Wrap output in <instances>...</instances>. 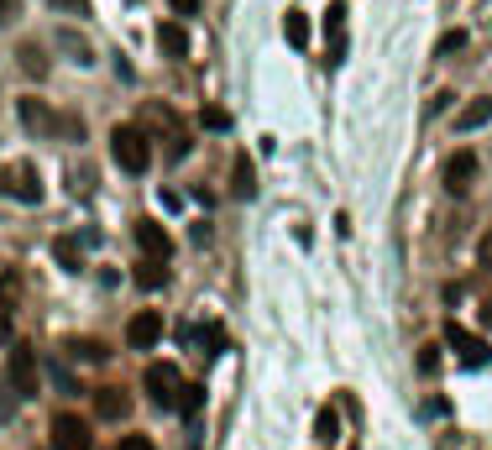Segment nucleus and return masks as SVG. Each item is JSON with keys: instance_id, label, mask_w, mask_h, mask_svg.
Wrapping results in <instances>:
<instances>
[{"instance_id": "nucleus-1", "label": "nucleus", "mask_w": 492, "mask_h": 450, "mask_svg": "<svg viewBox=\"0 0 492 450\" xmlns=\"http://www.w3.org/2000/svg\"><path fill=\"white\" fill-rule=\"evenodd\" d=\"M16 116L27 126L31 137H42V142H84V120L79 116H58L48 100H37V94H22L16 100Z\"/></svg>"}, {"instance_id": "nucleus-2", "label": "nucleus", "mask_w": 492, "mask_h": 450, "mask_svg": "<svg viewBox=\"0 0 492 450\" xmlns=\"http://www.w3.org/2000/svg\"><path fill=\"white\" fill-rule=\"evenodd\" d=\"M110 157L121 163V173H147L153 168V142H147V131L142 126H116L110 131Z\"/></svg>"}, {"instance_id": "nucleus-3", "label": "nucleus", "mask_w": 492, "mask_h": 450, "mask_svg": "<svg viewBox=\"0 0 492 450\" xmlns=\"http://www.w3.org/2000/svg\"><path fill=\"white\" fill-rule=\"evenodd\" d=\"M0 194L16 199V205H42V173H37V163H27V157L5 163L0 168Z\"/></svg>"}, {"instance_id": "nucleus-4", "label": "nucleus", "mask_w": 492, "mask_h": 450, "mask_svg": "<svg viewBox=\"0 0 492 450\" xmlns=\"http://www.w3.org/2000/svg\"><path fill=\"white\" fill-rule=\"evenodd\" d=\"M5 377H11V388L22 393V398H37V393H42V366H37V351H31L27 340L11 346V357H5Z\"/></svg>"}, {"instance_id": "nucleus-5", "label": "nucleus", "mask_w": 492, "mask_h": 450, "mask_svg": "<svg viewBox=\"0 0 492 450\" xmlns=\"http://www.w3.org/2000/svg\"><path fill=\"white\" fill-rule=\"evenodd\" d=\"M142 388H147V398H153L157 409H179V388H184V377H179L173 361H153V366L142 372Z\"/></svg>"}, {"instance_id": "nucleus-6", "label": "nucleus", "mask_w": 492, "mask_h": 450, "mask_svg": "<svg viewBox=\"0 0 492 450\" xmlns=\"http://www.w3.org/2000/svg\"><path fill=\"white\" fill-rule=\"evenodd\" d=\"M48 435H53V450H94L90 424L79 419V414H53Z\"/></svg>"}, {"instance_id": "nucleus-7", "label": "nucleus", "mask_w": 492, "mask_h": 450, "mask_svg": "<svg viewBox=\"0 0 492 450\" xmlns=\"http://www.w3.org/2000/svg\"><path fill=\"white\" fill-rule=\"evenodd\" d=\"M157 340H163V314H157V309H136V314L126 320V346H131V351H153Z\"/></svg>"}, {"instance_id": "nucleus-8", "label": "nucleus", "mask_w": 492, "mask_h": 450, "mask_svg": "<svg viewBox=\"0 0 492 450\" xmlns=\"http://www.w3.org/2000/svg\"><path fill=\"white\" fill-rule=\"evenodd\" d=\"M445 346H451L466 366H482V361H488V340H482V335H471V331H461L456 320L445 325Z\"/></svg>"}, {"instance_id": "nucleus-9", "label": "nucleus", "mask_w": 492, "mask_h": 450, "mask_svg": "<svg viewBox=\"0 0 492 450\" xmlns=\"http://www.w3.org/2000/svg\"><path fill=\"white\" fill-rule=\"evenodd\" d=\"M131 231H136V246H142L147 257H157V262H168V257H173V236H168L157 220H136Z\"/></svg>"}, {"instance_id": "nucleus-10", "label": "nucleus", "mask_w": 492, "mask_h": 450, "mask_svg": "<svg viewBox=\"0 0 492 450\" xmlns=\"http://www.w3.org/2000/svg\"><path fill=\"white\" fill-rule=\"evenodd\" d=\"M471 183H477V152L461 147L451 163H445V189H451V194H466Z\"/></svg>"}, {"instance_id": "nucleus-11", "label": "nucleus", "mask_w": 492, "mask_h": 450, "mask_svg": "<svg viewBox=\"0 0 492 450\" xmlns=\"http://www.w3.org/2000/svg\"><path fill=\"white\" fill-rule=\"evenodd\" d=\"M488 120H492V94H477L471 105H461V110H456V131H482Z\"/></svg>"}, {"instance_id": "nucleus-12", "label": "nucleus", "mask_w": 492, "mask_h": 450, "mask_svg": "<svg viewBox=\"0 0 492 450\" xmlns=\"http://www.w3.org/2000/svg\"><path fill=\"white\" fill-rule=\"evenodd\" d=\"M157 48H163L168 58H189V31H184V22H163V27H157Z\"/></svg>"}, {"instance_id": "nucleus-13", "label": "nucleus", "mask_w": 492, "mask_h": 450, "mask_svg": "<svg viewBox=\"0 0 492 450\" xmlns=\"http://www.w3.org/2000/svg\"><path fill=\"white\" fill-rule=\"evenodd\" d=\"M126 409H131V398L121 388H94V414L100 419H126Z\"/></svg>"}, {"instance_id": "nucleus-14", "label": "nucleus", "mask_w": 492, "mask_h": 450, "mask_svg": "<svg viewBox=\"0 0 492 450\" xmlns=\"http://www.w3.org/2000/svg\"><path fill=\"white\" fill-rule=\"evenodd\" d=\"M53 42H58V48H63L74 63H79V68H90V63H94V48H90V42H84L74 27H58V37H53Z\"/></svg>"}, {"instance_id": "nucleus-15", "label": "nucleus", "mask_w": 492, "mask_h": 450, "mask_svg": "<svg viewBox=\"0 0 492 450\" xmlns=\"http://www.w3.org/2000/svg\"><path fill=\"white\" fill-rule=\"evenodd\" d=\"M231 194H236V199H251V194H257V168H251L246 157H236V168H231Z\"/></svg>"}, {"instance_id": "nucleus-16", "label": "nucleus", "mask_w": 492, "mask_h": 450, "mask_svg": "<svg viewBox=\"0 0 492 450\" xmlns=\"http://www.w3.org/2000/svg\"><path fill=\"white\" fill-rule=\"evenodd\" d=\"M283 37H288V48H309V16L304 11H288V16H283Z\"/></svg>"}, {"instance_id": "nucleus-17", "label": "nucleus", "mask_w": 492, "mask_h": 450, "mask_svg": "<svg viewBox=\"0 0 492 450\" xmlns=\"http://www.w3.org/2000/svg\"><path fill=\"white\" fill-rule=\"evenodd\" d=\"M53 257H58L68 272L84 268V251H79V241H74V236H58V241H53Z\"/></svg>"}, {"instance_id": "nucleus-18", "label": "nucleus", "mask_w": 492, "mask_h": 450, "mask_svg": "<svg viewBox=\"0 0 492 450\" xmlns=\"http://www.w3.org/2000/svg\"><path fill=\"white\" fill-rule=\"evenodd\" d=\"M68 357H79V361H105V357H110V346H105V340H94V335H84V340H68Z\"/></svg>"}, {"instance_id": "nucleus-19", "label": "nucleus", "mask_w": 492, "mask_h": 450, "mask_svg": "<svg viewBox=\"0 0 492 450\" xmlns=\"http://www.w3.org/2000/svg\"><path fill=\"white\" fill-rule=\"evenodd\" d=\"M314 440H325V446L340 440V414L336 409H320V414H314Z\"/></svg>"}, {"instance_id": "nucleus-20", "label": "nucleus", "mask_w": 492, "mask_h": 450, "mask_svg": "<svg viewBox=\"0 0 492 450\" xmlns=\"http://www.w3.org/2000/svg\"><path fill=\"white\" fill-rule=\"evenodd\" d=\"M16 63H22V68H27V74H37V79H42V74H48V53H42V48H37V42H22V48H16Z\"/></svg>"}, {"instance_id": "nucleus-21", "label": "nucleus", "mask_w": 492, "mask_h": 450, "mask_svg": "<svg viewBox=\"0 0 492 450\" xmlns=\"http://www.w3.org/2000/svg\"><path fill=\"white\" fill-rule=\"evenodd\" d=\"M136 283H142V288H163V283H168V262H157V257H147V262L136 268Z\"/></svg>"}, {"instance_id": "nucleus-22", "label": "nucleus", "mask_w": 492, "mask_h": 450, "mask_svg": "<svg viewBox=\"0 0 492 450\" xmlns=\"http://www.w3.org/2000/svg\"><path fill=\"white\" fill-rule=\"evenodd\" d=\"M461 48H466V31L451 27V31H440V42H435V58H451V53H461Z\"/></svg>"}, {"instance_id": "nucleus-23", "label": "nucleus", "mask_w": 492, "mask_h": 450, "mask_svg": "<svg viewBox=\"0 0 492 450\" xmlns=\"http://www.w3.org/2000/svg\"><path fill=\"white\" fill-rule=\"evenodd\" d=\"M199 403H205V388L199 383H184L179 388V414H199Z\"/></svg>"}, {"instance_id": "nucleus-24", "label": "nucleus", "mask_w": 492, "mask_h": 450, "mask_svg": "<svg viewBox=\"0 0 492 450\" xmlns=\"http://www.w3.org/2000/svg\"><path fill=\"white\" fill-rule=\"evenodd\" d=\"M199 346H205V357H215L220 346H225V331H220V325H205V331H199Z\"/></svg>"}, {"instance_id": "nucleus-25", "label": "nucleus", "mask_w": 492, "mask_h": 450, "mask_svg": "<svg viewBox=\"0 0 492 450\" xmlns=\"http://www.w3.org/2000/svg\"><path fill=\"white\" fill-rule=\"evenodd\" d=\"M199 120H205L210 131H231V116H225L220 105H205V110H199Z\"/></svg>"}, {"instance_id": "nucleus-26", "label": "nucleus", "mask_w": 492, "mask_h": 450, "mask_svg": "<svg viewBox=\"0 0 492 450\" xmlns=\"http://www.w3.org/2000/svg\"><path fill=\"white\" fill-rule=\"evenodd\" d=\"M419 372H425V377L440 372V346H425V351H419Z\"/></svg>"}, {"instance_id": "nucleus-27", "label": "nucleus", "mask_w": 492, "mask_h": 450, "mask_svg": "<svg viewBox=\"0 0 492 450\" xmlns=\"http://www.w3.org/2000/svg\"><path fill=\"white\" fill-rule=\"evenodd\" d=\"M116 450H157V446H153V435H121Z\"/></svg>"}, {"instance_id": "nucleus-28", "label": "nucleus", "mask_w": 492, "mask_h": 450, "mask_svg": "<svg viewBox=\"0 0 492 450\" xmlns=\"http://www.w3.org/2000/svg\"><path fill=\"white\" fill-rule=\"evenodd\" d=\"M68 183H74V194H90L94 173H90V168H74V173H68Z\"/></svg>"}, {"instance_id": "nucleus-29", "label": "nucleus", "mask_w": 492, "mask_h": 450, "mask_svg": "<svg viewBox=\"0 0 492 450\" xmlns=\"http://www.w3.org/2000/svg\"><path fill=\"white\" fill-rule=\"evenodd\" d=\"M451 100H456V94H451V90H440V94L430 100V110H425V116H445V110H451Z\"/></svg>"}, {"instance_id": "nucleus-30", "label": "nucleus", "mask_w": 492, "mask_h": 450, "mask_svg": "<svg viewBox=\"0 0 492 450\" xmlns=\"http://www.w3.org/2000/svg\"><path fill=\"white\" fill-rule=\"evenodd\" d=\"M173 5V16H199V0H168Z\"/></svg>"}, {"instance_id": "nucleus-31", "label": "nucleus", "mask_w": 492, "mask_h": 450, "mask_svg": "<svg viewBox=\"0 0 492 450\" xmlns=\"http://www.w3.org/2000/svg\"><path fill=\"white\" fill-rule=\"evenodd\" d=\"M53 383H58V388H63V393H74V377H68V372H63L58 361H53Z\"/></svg>"}, {"instance_id": "nucleus-32", "label": "nucleus", "mask_w": 492, "mask_h": 450, "mask_svg": "<svg viewBox=\"0 0 492 450\" xmlns=\"http://www.w3.org/2000/svg\"><path fill=\"white\" fill-rule=\"evenodd\" d=\"M5 22H16V5H11V0H0V27H5Z\"/></svg>"}, {"instance_id": "nucleus-33", "label": "nucleus", "mask_w": 492, "mask_h": 450, "mask_svg": "<svg viewBox=\"0 0 492 450\" xmlns=\"http://www.w3.org/2000/svg\"><path fill=\"white\" fill-rule=\"evenodd\" d=\"M477 257H482V268H488V262H492V231H488V236H482V251H477Z\"/></svg>"}, {"instance_id": "nucleus-34", "label": "nucleus", "mask_w": 492, "mask_h": 450, "mask_svg": "<svg viewBox=\"0 0 492 450\" xmlns=\"http://www.w3.org/2000/svg\"><path fill=\"white\" fill-rule=\"evenodd\" d=\"M53 5H58V11H79V16H84V0H53Z\"/></svg>"}, {"instance_id": "nucleus-35", "label": "nucleus", "mask_w": 492, "mask_h": 450, "mask_svg": "<svg viewBox=\"0 0 492 450\" xmlns=\"http://www.w3.org/2000/svg\"><path fill=\"white\" fill-rule=\"evenodd\" d=\"M482 325H492V294H488V304H482Z\"/></svg>"}, {"instance_id": "nucleus-36", "label": "nucleus", "mask_w": 492, "mask_h": 450, "mask_svg": "<svg viewBox=\"0 0 492 450\" xmlns=\"http://www.w3.org/2000/svg\"><path fill=\"white\" fill-rule=\"evenodd\" d=\"M0 340H11V325H5V320H0Z\"/></svg>"}]
</instances>
